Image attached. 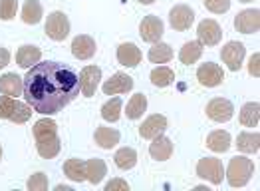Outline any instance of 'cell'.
<instances>
[{"mask_svg": "<svg viewBox=\"0 0 260 191\" xmlns=\"http://www.w3.org/2000/svg\"><path fill=\"white\" fill-rule=\"evenodd\" d=\"M24 80V98L34 112L54 116L80 96V76L62 62H38L28 68Z\"/></svg>", "mask_w": 260, "mask_h": 191, "instance_id": "6da1fadb", "label": "cell"}, {"mask_svg": "<svg viewBox=\"0 0 260 191\" xmlns=\"http://www.w3.org/2000/svg\"><path fill=\"white\" fill-rule=\"evenodd\" d=\"M252 175H254V163H252V159H248L244 155H237V157L231 159L224 177H226V181H229L231 187H244L250 181Z\"/></svg>", "mask_w": 260, "mask_h": 191, "instance_id": "7a4b0ae2", "label": "cell"}, {"mask_svg": "<svg viewBox=\"0 0 260 191\" xmlns=\"http://www.w3.org/2000/svg\"><path fill=\"white\" fill-rule=\"evenodd\" d=\"M197 175L201 179L211 181L213 185H220L222 177H224V168H222L220 159H217V157H203L197 163Z\"/></svg>", "mask_w": 260, "mask_h": 191, "instance_id": "3957f363", "label": "cell"}, {"mask_svg": "<svg viewBox=\"0 0 260 191\" xmlns=\"http://www.w3.org/2000/svg\"><path fill=\"white\" fill-rule=\"evenodd\" d=\"M44 30H46V34H48L52 40L62 42V40L68 38V34H70V20H68V16H66L64 12L56 10V12H52V14L48 16Z\"/></svg>", "mask_w": 260, "mask_h": 191, "instance_id": "277c9868", "label": "cell"}, {"mask_svg": "<svg viewBox=\"0 0 260 191\" xmlns=\"http://www.w3.org/2000/svg\"><path fill=\"white\" fill-rule=\"evenodd\" d=\"M163 32H165V26L159 16H145L139 24V36L143 38V42H159Z\"/></svg>", "mask_w": 260, "mask_h": 191, "instance_id": "5b68a950", "label": "cell"}, {"mask_svg": "<svg viewBox=\"0 0 260 191\" xmlns=\"http://www.w3.org/2000/svg\"><path fill=\"white\" fill-rule=\"evenodd\" d=\"M197 80H199V84L205 86V88L220 86L222 80H224L222 68H220L218 64H213V62L203 64V66H199V70H197Z\"/></svg>", "mask_w": 260, "mask_h": 191, "instance_id": "8992f818", "label": "cell"}, {"mask_svg": "<svg viewBox=\"0 0 260 191\" xmlns=\"http://www.w3.org/2000/svg\"><path fill=\"white\" fill-rule=\"evenodd\" d=\"M207 116L213 122L224 124V122H229L235 116V106L229 100H224V98H215V100H211L207 104Z\"/></svg>", "mask_w": 260, "mask_h": 191, "instance_id": "52a82bcc", "label": "cell"}, {"mask_svg": "<svg viewBox=\"0 0 260 191\" xmlns=\"http://www.w3.org/2000/svg\"><path fill=\"white\" fill-rule=\"evenodd\" d=\"M169 22H171V26H173L175 30L185 32V30H189L193 26L195 12L187 4H177V6L171 8V12H169Z\"/></svg>", "mask_w": 260, "mask_h": 191, "instance_id": "ba28073f", "label": "cell"}, {"mask_svg": "<svg viewBox=\"0 0 260 191\" xmlns=\"http://www.w3.org/2000/svg\"><path fill=\"white\" fill-rule=\"evenodd\" d=\"M235 28L242 34H256L260 28V12L256 8H248L237 14Z\"/></svg>", "mask_w": 260, "mask_h": 191, "instance_id": "9c48e42d", "label": "cell"}, {"mask_svg": "<svg viewBox=\"0 0 260 191\" xmlns=\"http://www.w3.org/2000/svg\"><path fill=\"white\" fill-rule=\"evenodd\" d=\"M197 36H199V42L203 46H217L222 38V30L218 26L217 20H203L197 28Z\"/></svg>", "mask_w": 260, "mask_h": 191, "instance_id": "30bf717a", "label": "cell"}, {"mask_svg": "<svg viewBox=\"0 0 260 191\" xmlns=\"http://www.w3.org/2000/svg\"><path fill=\"white\" fill-rule=\"evenodd\" d=\"M100 80H102V70L98 66H86L80 72V92L86 98H91L95 94V90H98Z\"/></svg>", "mask_w": 260, "mask_h": 191, "instance_id": "8fae6325", "label": "cell"}, {"mask_svg": "<svg viewBox=\"0 0 260 191\" xmlns=\"http://www.w3.org/2000/svg\"><path fill=\"white\" fill-rule=\"evenodd\" d=\"M244 54H246V48L240 42H229L222 48L220 58H222V62L229 66V70L239 72L240 66H242V60H244Z\"/></svg>", "mask_w": 260, "mask_h": 191, "instance_id": "7c38bea8", "label": "cell"}, {"mask_svg": "<svg viewBox=\"0 0 260 191\" xmlns=\"http://www.w3.org/2000/svg\"><path fill=\"white\" fill-rule=\"evenodd\" d=\"M165 129H167V118L161 114H153L139 126V135L143 140H153V138L161 135Z\"/></svg>", "mask_w": 260, "mask_h": 191, "instance_id": "4fadbf2b", "label": "cell"}, {"mask_svg": "<svg viewBox=\"0 0 260 191\" xmlns=\"http://www.w3.org/2000/svg\"><path fill=\"white\" fill-rule=\"evenodd\" d=\"M131 88H133V78L127 76V74L117 72L104 84L102 90H104L106 96H117V94H127Z\"/></svg>", "mask_w": 260, "mask_h": 191, "instance_id": "5bb4252c", "label": "cell"}, {"mask_svg": "<svg viewBox=\"0 0 260 191\" xmlns=\"http://www.w3.org/2000/svg\"><path fill=\"white\" fill-rule=\"evenodd\" d=\"M95 40L91 36H76L74 42H72V54L78 58V60H89L93 54H95Z\"/></svg>", "mask_w": 260, "mask_h": 191, "instance_id": "9a60e30c", "label": "cell"}, {"mask_svg": "<svg viewBox=\"0 0 260 191\" xmlns=\"http://www.w3.org/2000/svg\"><path fill=\"white\" fill-rule=\"evenodd\" d=\"M117 62L125 68H135L141 62V50L133 42H125L117 48Z\"/></svg>", "mask_w": 260, "mask_h": 191, "instance_id": "2e32d148", "label": "cell"}, {"mask_svg": "<svg viewBox=\"0 0 260 191\" xmlns=\"http://www.w3.org/2000/svg\"><path fill=\"white\" fill-rule=\"evenodd\" d=\"M0 92L10 98H18L24 92V80L18 74H4L0 76Z\"/></svg>", "mask_w": 260, "mask_h": 191, "instance_id": "e0dca14e", "label": "cell"}, {"mask_svg": "<svg viewBox=\"0 0 260 191\" xmlns=\"http://www.w3.org/2000/svg\"><path fill=\"white\" fill-rule=\"evenodd\" d=\"M40 58H42V52H40V48H36V46H30V44H24L18 48V52H16V64L24 68V70H28V68H32L34 64L40 62Z\"/></svg>", "mask_w": 260, "mask_h": 191, "instance_id": "ac0fdd59", "label": "cell"}, {"mask_svg": "<svg viewBox=\"0 0 260 191\" xmlns=\"http://www.w3.org/2000/svg\"><path fill=\"white\" fill-rule=\"evenodd\" d=\"M149 153H151L153 159H157V161L169 159L171 153H173V144H171V140H169V138H163V133L157 135V138H153V144L149 146Z\"/></svg>", "mask_w": 260, "mask_h": 191, "instance_id": "d6986e66", "label": "cell"}, {"mask_svg": "<svg viewBox=\"0 0 260 191\" xmlns=\"http://www.w3.org/2000/svg\"><path fill=\"white\" fill-rule=\"evenodd\" d=\"M106 173H108V168H106V161L104 159L93 157V159L86 161V179L89 183H93V185L102 183V179L106 177Z\"/></svg>", "mask_w": 260, "mask_h": 191, "instance_id": "ffe728a7", "label": "cell"}, {"mask_svg": "<svg viewBox=\"0 0 260 191\" xmlns=\"http://www.w3.org/2000/svg\"><path fill=\"white\" fill-rule=\"evenodd\" d=\"M119 138H121L119 131L113 129V127L100 126L95 129V144L104 149H111L113 146H117L119 144Z\"/></svg>", "mask_w": 260, "mask_h": 191, "instance_id": "44dd1931", "label": "cell"}, {"mask_svg": "<svg viewBox=\"0 0 260 191\" xmlns=\"http://www.w3.org/2000/svg\"><path fill=\"white\" fill-rule=\"evenodd\" d=\"M203 56V44L199 40H191V42L183 44L181 52H179V60L187 66L199 62V58Z\"/></svg>", "mask_w": 260, "mask_h": 191, "instance_id": "7402d4cb", "label": "cell"}, {"mask_svg": "<svg viewBox=\"0 0 260 191\" xmlns=\"http://www.w3.org/2000/svg\"><path fill=\"white\" fill-rule=\"evenodd\" d=\"M207 148L217 151V153H224L226 149L231 148V133L229 131H222V129H217V131L209 133Z\"/></svg>", "mask_w": 260, "mask_h": 191, "instance_id": "603a6c76", "label": "cell"}, {"mask_svg": "<svg viewBox=\"0 0 260 191\" xmlns=\"http://www.w3.org/2000/svg\"><path fill=\"white\" fill-rule=\"evenodd\" d=\"M64 173L66 177L72 179V181H78V183L86 181V161L76 159V157L68 159L64 163Z\"/></svg>", "mask_w": 260, "mask_h": 191, "instance_id": "cb8c5ba5", "label": "cell"}, {"mask_svg": "<svg viewBox=\"0 0 260 191\" xmlns=\"http://www.w3.org/2000/svg\"><path fill=\"white\" fill-rule=\"evenodd\" d=\"M237 148H239L242 153H258L260 135L256 131H254V133L242 131V133H239V138H237Z\"/></svg>", "mask_w": 260, "mask_h": 191, "instance_id": "d4e9b609", "label": "cell"}, {"mask_svg": "<svg viewBox=\"0 0 260 191\" xmlns=\"http://www.w3.org/2000/svg\"><path fill=\"white\" fill-rule=\"evenodd\" d=\"M36 148H38L40 157H44V159H52V157H56V155L60 153L62 144H60V138H58V135H52V138H46V140H38Z\"/></svg>", "mask_w": 260, "mask_h": 191, "instance_id": "484cf974", "label": "cell"}, {"mask_svg": "<svg viewBox=\"0 0 260 191\" xmlns=\"http://www.w3.org/2000/svg\"><path fill=\"white\" fill-rule=\"evenodd\" d=\"M260 120V106L258 102H248L240 110V124L244 127H256Z\"/></svg>", "mask_w": 260, "mask_h": 191, "instance_id": "4316f807", "label": "cell"}, {"mask_svg": "<svg viewBox=\"0 0 260 191\" xmlns=\"http://www.w3.org/2000/svg\"><path fill=\"white\" fill-rule=\"evenodd\" d=\"M22 20L26 24H38L42 20V4L40 0H26L22 6Z\"/></svg>", "mask_w": 260, "mask_h": 191, "instance_id": "83f0119b", "label": "cell"}, {"mask_svg": "<svg viewBox=\"0 0 260 191\" xmlns=\"http://www.w3.org/2000/svg\"><path fill=\"white\" fill-rule=\"evenodd\" d=\"M149 60L153 64H165L169 62L171 58H173V50H171V46L165 42H155L153 44V48H149Z\"/></svg>", "mask_w": 260, "mask_h": 191, "instance_id": "f1b7e54d", "label": "cell"}, {"mask_svg": "<svg viewBox=\"0 0 260 191\" xmlns=\"http://www.w3.org/2000/svg\"><path fill=\"white\" fill-rule=\"evenodd\" d=\"M52 135H58V124L54 120H48L42 118L34 124V138L36 142L38 140H46V138H52Z\"/></svg>", "mask_w": 260, "mask_h": 191, "instance_id": "f546056e", "label": "cell"}, {"mask_svg": "<svg viewBox=\"0 0 260 191\" xmlns=\"http://www.w3.org/2000/svg\"><path fill=\"white\" fill-rule=\"evenodd\" d=\"M115 166L119 170H131L137 163V151L133 148H121L115 151Z\"/></svg>", "mask_w": 260, "mask_h": 191, "instance_id": "4dcf8cb0", "label": "cell"}, {"mask_svg": "<svg viewBox=\"0 0 260 191\" xmlns=\"http://www.w3.org/2000/svg\"><path fill=\"white\" fill-rule=\"evenodd\" d=\"M151 84L157 86V88H167L169 84H173L175 80V72L167 66H159L151 72Z\"/></svg>", "mask_w": 260, "mask_h": 191, "instance_id": "1f68e13d", "label": "cell"}, {"mask_svg": "<svg viewBox=\"0 0 260 191\" xmlns=\"http://www.w3.org/2000/svg\"><path fill=\"white\" fill-rule=\"evenodd\" d=\"M145 110H147V98H145L143 94H135V96L129 100V104H127L125 114H127L129 120H137V118L143 116Z\"/></svg>", "mask_w": 260, "mask_h": 191, "instance_id": "d6a6232c", "label": "cell"}, {"mask_svg": "<svg viewBox=\"0 0 260 191\" xmlns=\"http://www.w3.org/2000/svg\"><path fill=\"white\" fill-rule=\"evenodd\" d=\"M119 116H121V98H113V100H109L102 106V118L106 122L113 124V122L119 120Z\"/></svg>", "mask_w": 260, "mask_h": 191, "instance_id": "836d02e7", "label": "cell"}, {"mask_svg": "<svg viewBox=\"0 0 260 191\" xmlns=\"http://www.w3.org/2000/svg\"><path fill=\"white\" fill-rule=\"evenodd\" d=\"M30 116H32V106L30 104H22V102H16V107H14V112L10 114V122H14V124H26L28 120H30Z\"/></svg>", "mask_w": 260, "mask_h": 191, "instance_id": "e575fe53", "label": "cell"}, {"mask_svg": "<svg viewBox=\"0 0 260 191\" xmlns=\"http://www.w3.org/2000/svg\"><path fill=\"white\" fill-rule=\"evenodd\" d=\"M18 10V0H0V20H12Z\"/></svg>", "mask_w": 260, "mask_h": 191, "instance_id": "d590c367", "label": "cell"}, {"mask_svg": "<svg viewBox=\"0 0 260 191\" xmlns=\"http://www.w3.org/2000/svg\"><path fill=\"white\" fill-rule=\"evenodd\" d=\"M16 102L18 100H14L10 96H0V120H8L10 118V114L16 107Z\"/></svg>", "mask_w": 260, "mask_h": 191, "instance_id": "8d00e7d4", "label": "cell"}, {"mask_svg": "<svg viewBox=\"0 0 260 191\" xmlns=\"http://www.w3.org/2000/svg\"><path fill=\"white\" fill-rule=\"evenodd\" d=\"M28 189L30 191H46L48 189V177L44 175L42 171L34 173V175L28 179Z\"/></svg>", "mask_w": 260, "mask_h": 191, "instance_id": "74e56055", "label": "cell"}, {"mask_svg": "<svg viewBox=\"0 0 260 191\" xmlns=\"http://www.w3.org/2000/svg\"><path fill=\"white\" fill-rule=\"evenodd\" d=\"M205 6L215 14H224L231 8V0H205Z\"/></svg>", "mask_w": 260, "mask_h": 191, "instance_id": "f35d334b", "label": "cell"}, {"mask_svg": "<svg viewBox=\"0 0 260 191\" xmlns=\"http://www.w3.org/2000/svg\"><path fill=\"white\" fill-rule=\"evenodd\" d=\"M127 189H129V185L123 179H111L108 185H106V191H127Z\"/></svg>", "mask_w": 260, "mask_h": 191, "instance_id": "ab89813d", "label": "cell"}, {"mask_svg": "<svg viewBox=\"0 0 260 191\" xmlns=\"http://www.w3.org/2000/svg\"><path fill=\"white\" fill-rule=\"evenodd\" d=\"M258 64H260V54L256 52V54H252V58H250V62H248V74L254 76V78H258L260 76Z\"/></svg>", "mask_w": 260, "mask_h": 191, "instance_id": "60d3db41", "label": "cell"}, {"mask_svg": "<svg viewBox=\"0 0 260 191\" xmlns=\"http://www.w3.org/2000/svg\"><path fill=\"white\" fill-rule=\"evenodd\" d=\"M8 62H10V52H8L6 48H0V70L6 68Z\"/></svg>", "mask_w": 260, "mask_h": 191, "instance_id": "b9f144b4", "label": "cell"}, {"mask_svg": "<svg viewBox=\"0 0 260 191\" xmlns=\"http://www.w3.org/2000/svg\"><path fill=\"white\" fill-rule=\"evenodd\" d=\"M56 191H70V187H66V185H58Z\"/></svg>", "mask_w": 260, "mask_h": 191, "instance_id": "7bdbcfd3", "label": "cell"}, {"mask_svg": "<svg viewBox=\"0 0 260 191\" xmlns=\"http://www.w3.org/2000/svg\"><path fill=\"white\" fill-rule=\"evenodd\" d=\"M137 2H141V4H153L155 0H137Z\"/></svg>", "mask_w": 260, "mask_h": 191, "instance_id": "ee69618b", "label": "cell"}, {"mask_svg": "<svg viewBox=\"0 0 260 191\" xmlns=\"http://www.w3.org/2000/svg\"><path fill=\"white\" fill-rule=\"evenodd\" d=\"M239 2H254V0H239Z\"/></svg>", "mask_w": 260, "mask_h": 191, "instance_id": "f6af8a7d", "label": "cell"}, {"mask_svg": "<svg viewBox=\"0 0 260 191\" xmlns=\"http://www.w3.org/2000/svg\"><path fill=\"white\" fill-rule=\"evenodd\" d=\"M0 159H2V146H0Z\"/></svg>", "mask_w": 260, "mask_h": 191, "instance_id": "bcb514c9", "label": "cell"}]
</instances>
